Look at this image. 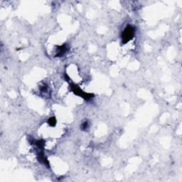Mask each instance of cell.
<instances>
[{
    "label": "cell",
    "instance_id": "obj_2",
    "mask_svg": "<svg viewBox=\"0 0 182 182\" xmlns=\"http://www.w3.org/2000/svg\"><path fill=\"white\" fill-rule=\"evenodd\" d=\"M71 90L74 94H75L76 95L80 96V97H83L85 100H90V99L93 98V95L91 93H85L78 86V85H75V84L72 83L71 84Z\"/></svg>",
    "mask_w": 182,
    "mask_h": 182
},
{
    "label": "cell",
    "instance_id": "obj_1",
    "mask_svg": "<svg viewBox=\"0 0 182 182\" xmlns=\"http://www.w3.org/2000/svg\"><path fill=\"white\" fill-rule=\"evenodd\" d=\"M135 28L132 26L128 25L122 33V41L123 44L127 43L133 39L135 36Z\"/></svg>",
    "mask_w": 182,
    "mask_h": 182
},
{
    "label": "cell",
    "instance_id": "obj_3",
    "mask_svg": "<svg viewBox=\"0 0 182 182\" xmlns=\"http://www.w3.org/2000/svg\"><path fill=\"white\" fill-rule=\"evenodd\" d=\"M68 50V48L65 45H62V46H58L57 50H56V57H61V56H63L64 53L67 51Z\"/></svg>",
    "mask_w": 182,
    "mask_h": 182
},
{
    "label": "cell",
    "instance_id": "obj_4",
    "mask_svg": "<svg viewBox=\"0 0 182 182\" xmlns=\"http://www.w3.org/2000/svg\"><path fill=\"white\" fill-rule=\"evenodd\" d=\"M48 123H49V125H50V126L54 127L55 125H56V117H50V118L49 119V120H48Z\"/></svg>",
    "mask_w": 182,
    "mask_h": 182
},
{
    "label": "cell",
    "instance_id": "obj_5",
    "mask_svg": "<svg viewBox=\"0 0 182 182\" xmlns=\"http://www.w3.org/2000/svg\"><path fill=\"white\" fill-rule=\"evenodd\" d=\"M87 127H88V122H85L82 125V129H83V130H85V129H87Z\"/></svg>",
    "mask_w": 182,
    "mask_h": 182
}]
</instances>
